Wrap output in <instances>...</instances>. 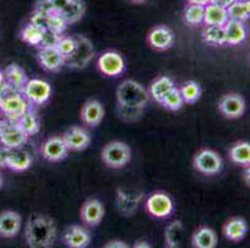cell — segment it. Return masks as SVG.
<instances>
[{"instance_id": "f1b7e54d", "label": "cell", "mask_w": 250, "mask_h": 248, "mask_svg": "<svg viewBox=\"0 0 250 248\" xmlns=\"http://www.w3.org/2000/svg\"><path fill=\"white\" fill-rule=\"evenodd\" d=\"M202 38L206 44L212 46H224L227 45L226 30L219 25H204L202 30Z\"/></svg>"}, {"instance_id": "f35d334b", "label": "cell", "mask_w": 250, "mask_h": 248, "mask_svg": "<svg viewBox=\"0 0 250 248\" xmlns=\"http://www.w3.org/2000/svg\"><path fill=\"white\" fill-rule=\"evenodd\" d=\"M67 22L65 21L62 17L60 15V13H52L51 15H49V20H47V29L55 31V33L63 35V33L66 31L67 29Z\"/></svg>"}, {"instance_id": "8992f818", "label": "cell", "mask_w": 250, "mask_h": 248, "mask_svg": "<svg viewBox=\"0 0 250 248\" xmlns=\"http://www.w3.org/2000/svg\"><path fill=\"white\" fill-rule=\"evenodd\" d=\"M147 213L158 220L170 217L174 212V202L165 191H154L145 202Z\"/></svg>"}, {"instance_id": "7dc6e473", "label": "cell", "mask_w": 250, "mask_h": 248, "mask_svg": "<svg viewBox=\"0 0 250 248\" xmlns=\"http://www.w3.org/2000/svg\"><path fill=\"white\" fill-rule=\"evenodd\" d=\"M133 247H135V248H141V247L149 248V247H152V246L149 245V243L147 242V241H143V240H141V241H136V242H135V245H133Z\"/></svg>"}, {"instance_id": "3957f363", "label": "cell", "mask_w": 250, "mask_h": 248, "mask_svg": "<svg viewBox=\"0 0 250 248\" xmlns=\"http://www.w3.org/2000/svg\"><path fill=\"white\" fill-rule=\"evenodd\" d=\"M132 150L127 143L121 140H112L101 150L102 163L110 169H122L131 161Z\"/></svg>"}, {"instance_id": "9c48e42d", "label": "cell", "mask_w": 250, "mask_h": 248, "mask_svg": "<svg viewBox=\"0 0 250 248\" xmlns=\"http://www.w3.org/2000/svg\"><path fill=\"white\" fill-rule=\"evenodd\" d=\"M29 140V136L21 131L17 122H11L6 118H0V145L17 149L22 148Z\"/></svg>"}, {"instance_id": "4fadbf2b", "label": "cell", "mask_w": 250, "mask_h": 248, "mask_svg": "<svg viewBox=\"0 0 250 248\" xmlns=\"http://www.w3.org/2000/svg\"><path fill=\"white\" fill-rule=\"evenodd\" d=\"M176 36L173 30L166 25H157L152 27L147 35V42L156 51H167L173 46Z\"/></svg>"}, {"instance_id": "8fae6325", "label": "cell", "mask_w": 250, "mask_h": 248, "mask_svg": "<svg viewBox=\"0 0 250 248\" xmlns=\"http://www.w3.org/2000/svg\"><path fill=\"white\" fill-rule=\"evenodd\" d=\"M218 109L223 117L228 119H236L244 115L247 111V103H245L244 97L239 93H227L222 95L218 101Z\"/></svg>"}, {"instance_id": "7c38bea8", "label": "cell", "mask_w": 250, "mask_h": 248, "mask_svg": "<svg viewBox=\"0 0 250 248\" xmlns=\"http://www.w3.org/2000/svg\"><path fill=\"white\" fill-rule=\"evenodd\" d=\"M70 150L63 142L62 136L54 135L45 140L40 147V154L49 163H60L69 155Z\"/></svg>"}, {"instance_id": "83f0119b", "label": "cell", "mask_w": 250, "mask_h": 248, "mask_svg": "<svg viewBox=\"0 0 250 248\" xmlns=\"http://www.w3.org/2000/svg\"><path fill=\"white\" fill-rule=\"evenodd\" d=\"M17 123L19 124L21 131L24 132L29 138L36 135V134L40 132V128H42L39 115L36 114L35 108H33V107H30V108L21 115V118H20Z\"/></svg>"}, {"instance_id": "277c9868", "label": "cell", "mask_w": 250, "mask_h": 248, "mask_svg": "<svg viewBox=\"0 0 250 248\" xmlns=\"http://www.w3.org/2000/svg\"><path fill=\"white\" fill-rule=\"evenodd\" d=\"M30 107L22 93L17 92V91L9 90L0 98V109H1L3 117L11 122H18Z\"/></svg>"}, {"instance_id": "74e56055", "label": "cell", "mask_w": 250, "mask_h": 248, "mask_svg": "<svg viewBox=\"0 0 250 248\" xmlns=\"http://www.w3.org/2000/svg\"><path fill=\"white\" fill-rule=\"evenodd\" d=\"M55 47L66 60L74 54L75 49H76V38L70 35H61Z\"/></svg>"}, {"instance_id": "e575fe53", "label": "cell", "mask_w": 250, "mask_h": 248, "mask_svg": "<svg viewBox=\"0 0 250 248\" xmlns=\"http://www.w3.org/2000/svg\"><path fill=\"white\" fill-rule=\"evenodd\" d=\"M160 104L163 108H166L167 111H172V112H177V111L183 108L184 101L183 98H182L179 88L174 86V87L163 97V99L160 102Z\"/></svg>"}, {"instance_id": "f6af8a7d", "label": "cell", "mask_w": 250, "mask_h": 248, "mask_svg": "<svg viewBox=\"0 0 250 248\" xmlns=\"http://www.w3.org/2000/svg\"><path fill=\"white\" fill-rule=\"evenodd\" d=\"M104 247L106 248H127L128 247V245H126V242H124V241L113 240V241H110V242L106 243V245H104Z\"/></svg>"}, {"instance_id": "f546056e", "label": "cell", "mask_w": 250, "mask_h": 248, "mask_svg": "<svg viewBox=\"0 0 250 248\" xmlns=\"http://www.w3.org/2000/svg\"><path fill=\"white\" fill-rule=\"evenodd\" d=\"M86 13V4L83 0H71L62 10L60 15L65 19L67 25H72L75 22L80 21Z\"/></svg>"}, {"instance_id": "db71d44e", "label": "cell", "mask_w": 250, "mask_h": 248, "mask_svg": "<svg viewBox=\"0 0 250 248\" xmlns=\"http://www.w3.org/2000/svg\"><path fill=\"white\" fill-rule=\"evenodd\" d=\"M129 1H132V3H136V4H141V3H145V1H148V0H129Z\"/></svg>"}, {"instance_id": "60d3db41", "label": "cell", "mask_w": 250, "mask_h": 248, "mask_svg": "<svg viewBox=\"0 0 250 248\" xmlns=\"http://www.w3.org/2000/svg\"><path fill=\"white\" fill-rule=\"evenodd\" d=\"M47 20H49V15H44V14L39 13V11L34 10L31 14L30 22H33L36 26L42 27V29H47Z\"/></svg>"}, {"instance_id": "e0dca14e", "label": "cell", "mask_w": 250, "mask_h": 248, "mask_svg": "<svg viewBox=\"0 0 250 248\" xmlns=\"http://www.w3.org/2000/svg\"><path fill=\"white\" fill-rule=\"evenodd\" d=\"M36 58L39 65L47 72H60L65 67V57L55 46L40 47Z\"/></svg>"}, {"instance_id": "ee69618b", "label": "cell", "mask_w": 250, "mask_h": 248, "mask_svg": "<svg viewBox=\"0 0 250 248\" xmlns=\"http://www.w3.org/2000/svg\"><path fill=\"white\" fill-rule=\"evenodd\" d=\"M70 1H71V0H51V3L52 5H54V9H55L56 13H60Z\"/></svg>"}, {"instance_id": "7bdbcfd3", "label": "cell", "mask_w": 250, "mask_h": 248, "mask_svg": "<svg viewBox=\"0 0 250 248\" xmlns=\"http://www.w3.org/2000/svg\"><path fill=\"white\" fill-rule=\"evenodd\" d=\"M9 153H10L9 148L0 145V168H3V169H6V165H8Z\"/></svg>"}, {"instance_id": "44dd1931", "label": "cell", "mask_w": 250, "mask_h": 248, "mask_svg": "<svg viewBox=\"0 0 250 248\" xmlns=\"http://www.w3.org/2000/svg\"><path fill=\"white\" fill-rule=\"evenodd\" d=\"M4 74H5V79L9 88L21 93L25 85L29 81V77L26 72L24 71V68L20 67L17 63H11L4 70Z\"/></svg>"}, {"instance_id": "d590c367", "label": "cell", "mask_w": 250, "mask_h": 248, "mask_svg": "<svg viewBox=\"0 0 250 248\" xmlns=\"http://www.w3.org/2000/svg\"><path fill=\"white\" fill-rule=\"evenodd\" d=\"M116 109L120 119L127 123H135L140 120L145 114L146 108H136V107H126L116 103Z\"/></svg>"}, {"instance_id": "d6a6232c", "label": "cell", "mask_w": 250, "mask_h": 248, "mask_svg": "<svg viewBox=\"0 0 250 248\" xmlns=\"http://www.w3.org/2000/svg\"><path fill=\"white\" fill-rule=\"evenodd\" d=\"M42 33H44V29L36 26L33 22L29 21L20 30V38L24 41L25 44H28L29 46L38 47L42 38Z\"/></svg>"}, {"instance_id": "484cf974", "label": "cell", "mask_w": 250, "mask_h": 248, "mask_svg": "<svg viewBox=\"0 0 250 248\" xmlns=\"http://www.w3.org/2000/svg\"><path fill=\"white\" fill-rule=\"evenodd\" d=\"M173 79L168 76H158L151 82V85L148 87V92L151 98L156 101L157 103H160L166 95L169 92L172 88L174 87Z\"/></svg>"}, {"instance_id": "bcb514c9", "label": "cell", "mask_w": 250, "mask_h": 248, "mask_svg": "<svg viewBox=\"0 0 250 248\" xmlns=\"http://www.w3.org/2000/svg\"><path fill=\"white\" fill-rule=\"evenodd\" d=\"M235 0H210V3H214L217 5L224 6V8H228L231 3H234Z\"/></svg>"}, {"instance_id": "ba28073f", "label": "cell", "mask_w": 250, "mask_h": 248, "mask_svg": "<svg viewBox=\"0 0 250 248\" xmlns=\"http://www.w3.org/2000/svg\"><path fill=\"white\" fill-rule=\"evenodd\" d=\"M193 168L206 176H214L222 172L223 160L217 152L204 148L193 156Z\"/></svg>"}, {"instance_id": "ac0fdd59", "label": "cell", "mask_w": 250, "mask_h": 248, "mask_svg": "<svg viewBox=\"0 0 250 248\" xmlns=\"http://www.w3.org/2000/svg\"><path fill=\"white\" fill-rule=\"evenodd\" d=\"M62 243L70 248H86L91 243V233L87 226L71 225L62 233Z\"/></svg>"}, {"instance_id": "d4e9b609", "label": "cell", "mask_w": 250, "mask_h": 248, "mask_svg": "<svg viewBox=\"0 0 250 248\" xmlns=\"http://www.w3.org/2000/svg\"><path fill=\"white\" fill-rule=\"evenodd\" d=\"M229 20L228 10L224 6L209 3L204 6V21L203 25H219L224 26Z\"/></svg>"}, {"instance_id": "7402d4cb", "label": "cell", "mask_w": 250, "mask_h": 248, "mask_svg": "<svg viewBox=\"0 0 250 248\" xmlns=\"http://www.w3.org/2000/svg\"><path fill=\"white\" fill-rule=\"evenodd\" d=\"M248 224L245 218L233 217L224 224L223 226V233L226 238L230 242H239L247 236Z\"/></svg>"}, {"instance_id": "11a10c76", "label": "cell", "mask_w": 250, "mask_h": 248, "mask_svg": "<svg viewBox=\"0 0 250 248\" xmlns=\"http://www.w3.org/2000/svg\"><path fill=\"white\" fill-rule=\"evenodd\" d=\"M3 188V177H1V175H0V189Z\"/></svg>"}, {"instance_id": "9a60e30c", "label": "cell", "mask_w": 250, "mask_h": 248, "mask_svg": "<svg viewBox=\"0 0 250 248\" xmlns=\"http://www.w3.org/2000/svg\"><path fill=\"white\" fill-rule=\"evenodd\" d=\"M61 136L70 152H83L91 143L90 132L80 126L70 127Z\"/></svg>"}, {"instance_id": "cb8c5ba5", "label": "cell", "mask_w": 250, "mask_h": 248, "mask_svg": "<svg viewBox=\"0 0 250 248\" xmlns=\"http://www.w3.org/2000/svg\"><path fill=\"white\" fill-rule=\"evenodd\" d=\"M224 30H226L227 45L235 46V45L243 44L247 40L248 31L243 21L229 19L227 24L224 25Z\"/></svg>"}, {"instance_id": "ab89813d", "label": "cell", "mask_w": 250, "mask_h": 248, "mask_svg": "<svg viewBox=\"0 0 250 248\" xmlns=\"http://www.w3.org/2000/svg\"><path fill=\"white\" fill-rule=\"evenodd\" d=\"M60 34L55 33V31L50 30V29H44V33H42V38L40 41V45H39V49L40 47H52L56 46L59 38H60Z\"/></svg>"}, {"instance_id": "6da1fadb", "label": "cell", "mask_w": 250, "mask_h": 248, "mask_svg": "<svg viewBox=\"0 0 250 248\" xmlns=\"http://www.w3.org/2000/svg\"><path fill=\"white\" fill-rule=\"evenodd\" d=\"M58 238V226L54 218L34 213L25 226V242L30 248H50Z\"/></svg>"}, {"instance_id": "ffe728a7", "label": "cell", "mask_w": 250, "mask_h": 248, "mask_svg": "<svg viewBox=\"0 0 250 248\" xmlns=\"http://www.w3.org/2000/svg\"><path fill=\"white\" fill-rule=\"evenodd\" d=\"M31 165H33V158L29 152L24 150L22 148L10 149L6 169L14 172H24L30 169Z\"/></svg>"}, {"instance_id": "836d02e7", "label": "cell", "mask_w": 250, "mask_h": 248, "mask_svg": "<svg viewBox=\"0 0 250 248\" xmlns=\"http://www.w3.org/2000/svg\"><path fill=\"white\" fill-rule=\"evenodd\" d=\"M183 19L190 26H199L204 21V6L198 4H189L184 8Z\"/></svg>"}, {"instance_id": "603a6c76", "label": "cell", "mask_w": 250, "mask_h": 248, "mask_svg": "<svg viewBox=\"0 0 250 248\" xmlns=\"http://www.w3.org/2000/svg\"><path fill=\"white\" fill-rule=\"evenodd\" d=\"M190 243L194 248H215L218 245L217 232L210 227H199L193 232Z\"/></svg>"}, {"instance_id": "2e32d148", "label": "cell", "mask_w": 250, "mask_h": 248, "mask_svg": "<svg viewBox=\"0 0 250 248\" xmlns=\"http://www.w3.org/2000/svg\"><path fill=\"white\" fill-rule=\"evenodd\" d=\"M104 117V107L99 99H87L80 109L81 122L88 128H96Z\"/></svg>"}, {"instance_id": "8d00e7d4", "label": "cell", "mask_w": 250, "mask_h": 248, "mask_svg": "<svg viewBox=\"0 0 250 248\" xmlns=\"http://www.w3.org/2000/svg\"><path fill=\"white\" fill-rule=\"evenodd\" d=\"M227 10H228V17L230 20H238V21L245 22L248 19H250L244 0H235L234 3H231L227 8Z\"/></svg>"}, {"instance_id": "9f6ffc18", "label": "cell", "mask_w": 250, "mask_h": 248, "mask_svg": "<svg viewBox=\"0 0 250 248\" xmlns=\"http://www.w3.org/2000/svg\"><path fill=\"white\" fill-rule=\"evenodd\" d=\"M3 117V113H1V109H0V118Z\"/></svg>"}, {"instance_id": "52a82bcc", "label": "cell", "mask_w": 250, "mask_h": 248, "mask_svg": "<svg viewBox=\"0 0 250 248\" xmlns=\"http://www.w3.org/2000/svg\"><path fill=\"white\" fill-rule=\"evenodd\" d=\"M21 93L33 108H39V107L45 106L50 101L52 88L49 82L44 79L29 78Z\"/></svg>"}, {"instance_id": "b9f144b4", "label": "cell", "mask_w": 250, "mask_h": 248, "mask_svg": "<svg viewBox=\"0 0 250 248\" xmlns=\"http://www.w3.org/2000/svg\"><path fill=\"white\" fill-rule=\"evenodd\" d=\"M35 10L44 14V15H51L52 13H56L55 9H54V5L51 3V0H39L35 6Z\"/></svg>"}, {"instance_id": "f5cc1de1", "label": "cell", "mask_w": 250, "mask_h": 248, "mask_svg": "<svg viewBox=\"0 0 250 248\" xmlns=\"http://www.w3.org/2000/svg\"><path fill=\"white\" fill-rule=\"evenodd\" d=\"M244 4H245V6H247V10L250 15V0H244Z\"/></svg>"}, {"instance_id": "7a4b0ae2", "label": "cell", "mask_w": 250, "mask_h": 248, "mask_svg": "<svg viewBox=\"0 0 250 248\" xmlns=\"http://www.w3.org/2000/svg\"><path fill=\"white\" fill-rule=\"evenodd\" d=\"M149 99L148 90L136 79H125L116 88V103L121 106L147 108Z\"/></svg>"}, {"instance_id": "1f68e13d", "label": "cell", "mask_w": 250, "mask_h": 248, "mask_svg": "<svg viewBox=\"0 0 250 248\" xmlns=\"http://www.w3.org/2000/svg\"><path fill=\"white\" fill-rule=\"evenodd\" d=\"M183 238V225L181 221H173L165 231V243L168 248H177L181 246Z\"/></svg>"}, {"instance_id": "4dcf8cb0", "label": "cell", "mask_w": 250, "mask_h": 248, "mask_svg": "<svg viewBox=\"0 0 250 248\" xmlns=\"http://www.w3.org/2000/svg\"><path fill=\"white\" fill-rule=\"evenodd\" d=\"M182 98L184 104H194L201 99L202 97V87L197 81H186L183 85L179 87Z\"/></svg>"}, {"instance_id": "5bb4252c", "label": "cell", "mask_w": 250, "mask_h": 248, "mask_svg": "<svg viewBox=\"0 0 250 248\" xmlns=\"http://www.w3.org/2000/svg\"><path fill=\"white\" fill-rule=\"evenodd\" d=\"M104 216V206L99 199L91 197L83 204L80 209V218L87 227H97Z\"/></svg>"}, {"instance_id": "d6986e66", "label": "cell", "mask_w": 250, "mask_h": 248, "mask_svg": "<svg viewBox=\"0 0 250 248\" xmlns=\"http://www.w3.org/2000/svg\"><path fill=\"white\" fill-rule=\"evenodd\" d=\"M21 229V216L13 210L0 212V237L14 238Z\"/></svg>"}, {"instance_id": "f907efd6", "label": "cell", "mask_w": 250, "mask_h": 248, "mask_svg": "<svg viewBox=\"0 0 250 248\" xmlns=\"http://www.w3.org/2000/svg\"><path fill=\"white\" fill-rule=\"evenodd\" d=\"M9 90H10V88H9L8 83H0V98H1Z\"/></svg>"}, {"instance_id": "c3c4849f", "label": "cell", "mask_w": 250, "mask_h": 248, "mask_svg": "<svg viewBox=\"0 0 250 248\" xmlns=\"http://www.w3.org/2000/svg\"><path fill=\"white\" fill-rule=\"evenodd\" d=\"M244 180L248 184V186H250V164L244 169Z\"/></svg>"}, {"instance_id": "5b68a950", "label": "cell", "mask_w": 250, "mask_h": 248, "mask_svg": "<svg viewBox=\"0 0 250 248\" xmlns=\"http://www.w3.org/2000/svg\"><path fill=\"white\" fill-rule=\"evenodd\" d=\"M76 38V49L74 54L65 60V66L71 70H83L87 67L88 63L95 57V46L92 45L91 40L85 35H77Z\"/></svg>"}, {"instance_id": "681fc988", "label": "cell", "mask_w": 250, "mask_h": 248, "mask_svg": "<svg viewBox=\"0 0 250 248\" xmlns=\"http://www.w3.org/2000/svg\"><path fill=\"white\" fill-rule=\"evenodd\" d=\"M189 4H198V5L206 6L207 4L210 3V0H187Z\"/></svg>"}, {"instance_id": "30bf717a", "label": "cell", "mask_w": 250, "mask_h": 248, "mask_svg": "<svg viewBox=\"0 0 250 248\" xmlns=\"http://www.w3.org/2000/svg\"><path fill=\"white\" fill-rule=\"evenodd\" d=\"M97 70L104 76L116 78L126 71V61L120 52L108 50L102 52L97 58Z\"/></svg>"}, {"instance_id": "4316f807", "label": "cell", "mask_w": 250, "mask_h": 248, "mask_svg": "<svg viewBox=\"0 0 250 248\" xmlns=\"http://www.w3.org/2000/svg\"><path fill=\"white\" fill-rule=\"evenodd\" d=\"M229 159L238 167L245 168L250 164V143L236 142L229 149Z\"/></svg>"}, {"instance_id": "816d5d0a", "label": "cell", "mask_w": 250, "mask_h": 248, "mask_svg": "<svg viewBox=\"0 0 250 248\" xmlns=\"http://www.w3.org/2000/svg\"><path fill=\"white\" fill-rule=\"evenodd\" d=\"M0 83H6L5 74H4V71H1V70H0Z\"/></svg>"}]
</instances>
